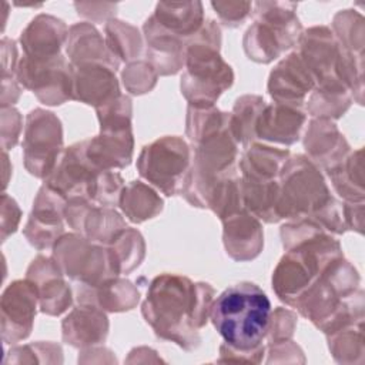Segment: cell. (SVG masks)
<instances>
[{
    "label": "cell",
    "instance_id": "5b68a950",
    "mask_svg": "<svg viewBox=\"0 0 365 365\" xmlns=\"http://www.w3.org/2000/svg\"><path fill=\"white\" fill-rule=\"evenodd\" d=\"M215 43L191 44L185 53L187 71L181 78V90L195 108H208L218 96L232 84V70L222 61Z\"/></svg>",
    "mask_w": 365,
    "mask_h": 365
},
{
    "label": "cell",
    "instance_id": "9c48e42d",
    "mask_svg": "<svg viewBox=\"0 0 365 365\" xmlns=\"http://www.w3.org/2000/svg\"><path fill=\"white\" fill-rule=\"evenodd\" d=\"M114 68L106 64H80L71 66V98L93 104L101 108L121 94L114 76Z\"/></svg>",
    "mask_w": 365,
    "mask_h": 365
},
{
    "label": "cell",
    "instance_id": "8fae6325",
    "mask_svg": "<svg viewBox=\"0 0 365 365\" xmlns=\"http://www.w3.org/2000/svg\"><path fill=\"white\" fill-rule=\"evenodd\" d=\"M66 34L67 27L61 20L51 16H38L21 33L20 41L27 58L44 63L60 57Z\"/></svg>",
    "mask_w": 365,
    "mask_h": 365
},
{
    "label": "cell",
    "instance_id": "5bb4252c",
    "mask_svg": "<svg viewBox=\"0 0 365 365\" xmlns=\"http://www.w3.org/2000/svg\"><path fill=\"white\" fill-rule=\"evenodd\" d=\"M224 242L227 252L238 242V248L232 255L234 259H251L258 255L262 247V232L258 221L242 211L224 220Z\"/></svg>",
    "mask_w": 365,
    "mask_h": 365
},
{
    "label": "cell",
    "instance_id": "6da1fadb",
    "mask_svg": "<svg viewBox=\"0 0 365 365\" xmlns=\"http://www.w3.org/2000/svg\"><path fill=\"white\" fill-rule=\"evenodd\" d=\"M212 295L214 289L207 284L164 274L151 281L143 315L158 336L192 349L200 342L197 329L210 317Z\"/></svg>",
    "mask_w": 365,
    "mask_h": 365
},
{
    "label": "cell",
    "instance_id": "8992f818",
    "mask_svg": "<svg viewBox=\"0 0 365 365\" xmlns=\"http://www.w3.org/2000/svg\"><path fill=\"white\" fill-rule=\"evenodd\" d=\"M188 165L190 150L180 137H164L145 145L137 161L140 175L165 195H174L182 188Z\"/></svg>",
    "mask_w": 365,
    "mask_h": 365
},
{
    "label": "cell",
    "instance_id": "4fadbf2b",
    "mask_svg": "<svg viewBox=\"0 0 365 365\" xmlns=\"http://www.w3.org/2000/svg\"><path fill=\"white\" fill-rule=\"evenodd\" d=\"M63 329V336L67 344L74 346L94 345L104 341L108 322L106 315L97 311L96 307H81L66 318Z\"/></svg>",
    "mask_w": 365,
    "mask_h": 365
},
{
    "label": "cell",
    "instance_id": "7a4b0ae2",
    "mask_svg": "<svg viewBox=\"0 0 365 365\" xmlns=\"http://www.w3.org/2000/svg\"><path fill=\"white\" fill-rule=\"evenodd\" d=\"M210 319L228 352L262 354L271 324V302L258 285L240 282L217 297L211 304Z\"/></svg>",
    "mask_w": 365,
    "mask_h": 365
},
{
    "label": "cell",
    "instance_id": "7c38bea8",
    "mask_svg": "<svg viewBox=\"0 0 365 365\" xmlns=\"http://www.w3.org/2000/svg\"><path fill=\"white\" fill-rule=\"evenodd\" d=\"M261 115L255 121V135L268 141L292 144L299 138V131L305 123V113L292 106L262 107Z\"/></svg>",
    "mask_w": 365,
    "mask_h": 365
},
{
    "label": "cell",
    "instance_id": "30bf717a",
    "mask_svg": "<svg viewBox=\"0 0 365 365\" xmlns=\"http://www.w3.org/2000/svg\"><path fill=\"white\" fill-rule=\"evenodd\" d=\"M314 81L315 77L301 56L292 53L272 70L268 90L278 103L301 108L304 96L314 87Z\"/></svg>",
    "mask_w": 365,
    "mask_h": 365
},
{
    "label": "cell",
    "instance_id": "9a60e30c",
    "mask_svg": "<svg viewBox=\"0 0 365 365\" xmlns=\"http://www.w3.org/2000/svg\"><path fill=\"white\" fill-rule=\"evenodd\" d=\"M153 19L161 29L174 36H192L202 24V6L198 1L158 3Z\"/></svg>",
    "mask_w": 365,
    "mask_h": 365
},
{
    "label": "cell",
    "instance_id": "3957f363",
    "mask_svg": "<svg viewBox=\"0 0 365 365\" xmlns=\"http://www.w3.org/2000/svg\"><path fill=\"white\" fill-rule=\"evenodd\" d=\"M309 240L301 242L298 250L288 251L272 275V287L277 295L289 305H294L321 278L331 261L342 257L336 241L331 240L319 251L328 237L318 235Z\"/></svg>",
    "mask_w": 365,
    "mask_h": 365
},
{
    "label": "cell",
    "instance_id": "ba28073f",
    "mask_svg": "<svg viewBox=\"0 0 365 365\" xmlns=\"http://www.w3.org/2000/svg\"><path fill=\"white\" fill-rule=\"evenodd\" d=\"M37 297L38 289L36 284L29 279L16 281L4 291L1 298L4 339L10 334L9 341L14 342L24 339L30 334L36 315Z\"/></svg>",
    "mask_w": 365,
    "mask_h": 365
},
{
    "label": "cell",
    "instance_id": "52a82bcc",
    "mask_svg": "<svg viewBox=\"0 0 365 365\" xmlns=\"http://www.w3.org/2000/svg\"><path fill=\"white\" fill-rule=\"evenodd\" d=\"M61 127L53 113L34 110L27 117L24 138V161L27 170L44 177L51 174L61 148Z\"/></svg>",
    "mask_w": 365,
    "mask_h": 365
},
{
    "label": "cell",
    "instance_id": "2e32d148",
    "mask_svg": "<svg viewBox=\"0 0 365 365\" xmlns=\"http://www.w3.org/2000/svg\"><path fill=\"white\" fill-rule=\"evenodd\" d=\"M120 204L127 217L134 222L151 218L163 208V200L140 181H134L124 188Z\"/></svg>",
    "mask_w": 365,
    "mask_h": 365
},
{
    "label": "cell",
    "instance_id": "277c9868",
    "mask_svg": "<svg viewBox=\"0 0 365 365\" xmlns=\"http://www.w3.org/2000/svg\"><path fill=\"white\" fill-rule=\"evenodd\" d=\"M294 3H257L258 20L244 38V48L250 58L269 63L284 50L292 47L301 37V24L295 16Z\"/></svg>",
    "mask_w": 365,
    "mask_h": 365
}]
</instances>
